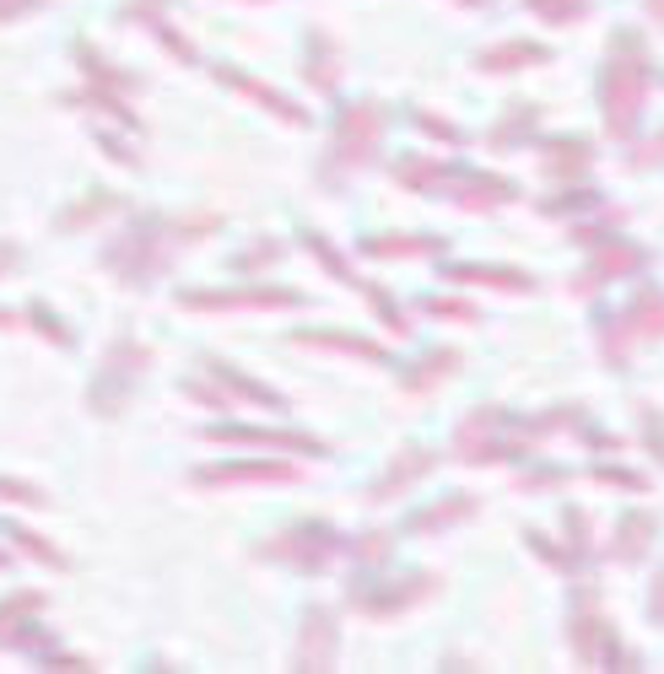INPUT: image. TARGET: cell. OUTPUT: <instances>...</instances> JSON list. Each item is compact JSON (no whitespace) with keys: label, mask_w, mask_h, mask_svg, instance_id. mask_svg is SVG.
Masks as SVG:
<instances>
[{"label":"cell","mask_w":664,"mask_h":674,"mask_svg":"<svg viewBox=\"0 0 664 674\" xmlns=\"http://www.w3.org/2000/svg\"><path fill=\"white\" fill-rule=\"evenodd\" d=\"M551 49L545 44H525V38H508L497 49H481L475 55V70H530V65H545Z\"/></svg>","instance_id":"26"},{"label":"cell","mask_w":664,"mask_h":674,"mask_svg":"<svg viewBox=\"0 0 664 674\" xmlns=\"http://www.w3.org/2000/svg\"><path fill=\"white\" fill-rule=\"evenodd\" d=\"M98 146H103V151H109V157H114V162H125V168H135V162H140V157H135L131 146H125V141H114V135H109V130H98Z\"/></svg>","instance_id":"48"},{"label":"cell","mask_w":664,"mask_h":674,"mask_svg":"<svg viewBox=\"0 0 664 674\" xmlns=\"http://www.w3.org/2000/svg\"><path fill=\"white\" fill-rule=\"evenodd\" d=\"M157 38H162V49H168V55H179V60H195V49H190V38H184V33H173V27H157Z\"/></svg>","instance_id":"49"},{"label":"cell","mask_w":664,"mask_h":674,"mask_svg":"<svg viewBox=\"0 0 664 674\" xmlns=\"http://www.w3.org/2000/svg\"><path fill=\"white\" fill-rule=\"evenodd\" d=\"M589 475H595L599 486H610V491H649V486H654L649 475H638V470H621V464H595Z\"/></svg>","instance_id":"35"},{"label":"cell","mask_w":664,"mask_h":674,"mask_svg":"<svg viewBox=\"0 0 664 674\" xmlns=\"http://www.w3.org/2000/svg\"><path fill=\"white\" fill-rule=\"evenodd\" d=\"M643 265H649V248H643V244H605V248L595 254V259H589V265H584V270L573 276V292H578V297H595L605 281L638 276Z\"/></svg>","instance_id":"11"},{"label":"cell","mask_w":664,"mask_h":674,"mask_svg":"<svg viewBox=\"0 0 664 674\" xmlns=\"http://www.w3.org/2000/svg\"><path fill=\"white\" fill-rule=\"evenodd\" d=\"M303 292L286 287H244V292H184V307L195 313H233V307H297Z\"/></svg>","instance_id":"13"},{"label":"cell","mask_w":664,"mask_h":674,"mask_svg":"<svg viewBox=\"0 0 664 674\" xmlns=\"http://www.w3.org/2000/svg\"><path fill=\"white\" fill-rule=\"evenodd\" d=\"M660 157H664V135H654L649 146H638V151H632V168H654Z\"/></svg>","instance_id":"50"},{"label":"cell","mask_w":664,"mask_h":674,"mask_svg":"<svg viewBox=\"0 0 664 674\" xmlns=\"http://www.w3.org/2000/svg\"><path fill=\"white\" fill-rule=\"evenodd\" d=\"M303 248H314V254H319V265H325L330 276H340V281H351V287H357V276H351V265H346V259H340V254H335V248L325 244L319 233H303Z\"/></svg>","instance_id":"38"},{"label":"cell","mask_w":664,"mask_h":674,"mask_svg":"<svg viewBox=\"0 0 664 674\" xmlns=\"http://www.w3.org/2000/svg\"><path fill=\"white\" fill-rule=\"evenodd\" d=\"M427 594H438V577H432V572H405L395 583H379L373 572H362V577L351 583V610L373 615V620H390V615L421 605Z\"/></svg>","instance_id":"7"},{"label":"cell","mask_w":664,"mask_h":674,"mask_svg":"<svg viewBox=\"0 0 664 674\" xmlns=\"http://www.w3.org/2000/svg\"><path fill=\"white\" fill-rule=\"evenodd\" d=\"M638 422H643V442H649L654 464H664V416L654 411V405H643V411H638Z\"/></svg>","instance_id":"40"},{"label":"cell","mask_w":664,"mask_h":674,"mask_svg":"<svg viewBox=\"0 0 664 674\" xmlns=\"http://www.w3.org/2000/svg\"><path fill=\"white\" fill-rule=\"evenodd\" d=\"M292 346H319V351H346V357H362V362H390L384 346H373L362 335H340V329H297Z\"/></svg>","instance_id":"22"},{"label":"cell","mask_w":664,"mask_h":674,"mask_svg":"<svg viewBox=\"0 0 664 674\" xmlns=\"http://www.w3.org/2000/svg\"><path fill=\"white\" fill-rule=\"evenodd\" d=\"M0 566H11V555H5V546H0Z\"/></svg>","instance_id":"55"},{"label":"cell","mask_w":664,"mask_h":674,"mask_svg":"<svg viewBox=\"0 0 664 674\" xmlns=\"http://www.w3.org/2000/svg\"><path fill=\"white\" fill-rule=\"evenodd\" d=\"M103 211H125V200H120L114 189H92L87 200H76V205L60 211V222H55V227H60V233H81V227H92Z\"/></svg>","instance_id":"30"},{"label":"cell","mask_w":664,"mask_h":674,"mask_svg":"<svg viewBox=\"0 0 664 674\" xmlns=\"http://www.w3.org/2000/svg\"><path fill=\"white\" fill-rule=\"evenodd\" d=\"M649 103V44L643 33H616L610 38V60L599 70V114L610 141H632L638 120Z\"/></svg>","instance_id":"2"},{"label":"cell","mask_w":664,"mask_h":674,"mask_svg":"<svg viewBox=\"0 0 664 674\" xmlns=\"http://www.w3.org/2000/svg\"><path fill=\"white\" fill-rule=\"evenodd\" d=\"M340 551H346V540L335 535L325 518L292 524V529H281L275 540H266V546H260V555H266V561H286V566H297V572H325Z\"/></svg>","instance_id":"6"},{"label":"cell","mask_w":664,"mask_h":674,"mask_svg":"<svg viewBox=\"0 0 664 674\" xmlns=\"http://www.w3.org/2000/svg\"><path fill=\"white\" fill-rule=\"evenodd\" d=\"M410 120L421 124V130H427V135H432V141H443V146H460V141H465V135H460V130H454V124H449V120H438V114H427V109H416V114H410Z\"/></svg>","instance_id":"45"},{"label":"cell","mask_w":664,"mask_h":674,"mask_svg":"<svg viewBox=\"0 0 664 674\" xmlns=\"http://www.w3.org/2000/svg\"><path fill=\"white\" fill-rule=\"evenodd\" d=\"M540 168L556 184H584V173L595 168V146L584 135H551L540 141Z\"/></svg>","instance_id":"12"},{"label":"cell","mask_w":664,"mask_h":674,"mask_svg":"<svg viewBox=\"0 0 664 674\" xmlns=\"http://www.w3.org/2000/svg\"><path fill=\"white\" fill-rule=\"evenodd\" d=\"M449 281H475V287H503V292H534L525 270H503V265H443Z\"/></svg>","instance_id":"28"},{"label":"cell","mask_w":664,"mask_h":674,"mask_svg":"<svg viewBox=\"0 0 664 674\" xmlns=\"http://www.w3.org/2000/svg\"><path fill=\"white\" fill-rule=\"evenodd\" d=\"M540 22H551V27H573V22H584L589 16V0H525Z\"/></svg>","instance_id":"32"},{"label":"cell","mask_w":664,"mask_h":674,"mask_svg":"<svg viewBox=\"0 0 664 674\" xmlns=\"http://www.w3.org/2000/svg\"><path fill=\"white\" fill-rule=\"evenodd\" d=\"M297 670H330L335 664V615L325 605L303 615V637H297Z\"/></svg>","instance_id":"17"},{"label":"cell","mask_w":664,"mask_h":674,"mask_svg":"<svg viewBox=\"0 0 664 674\" xmlns=\"http://www.w3.org/2000/svg\"><path fill=\"white\" fill-rule=\"evenodd\" d=\"M70 55H76V65L92 76L87 87H109V92H120V98L140 87V76H135V70H120V65H109L103 55H98V49H92V44H87V38H76V49H70Z\"/></svg>","instance_id":"23"},{"label":"cell","mask_w":664,"mask_h":674,"mask_svg":"<svg viewBox=\"0 0 664 674\" xmlns=\"http://www.w3.org/2000/svg\"><path fill=\"white\" fill-rule=\"evenodd\" d=\"M449 372H460V351H449V346H443V351H427L421 362H410L399 383H405V394H427V389H438Z\"/></svg>","instance_id":"29"},{"label":"cell","mask_w":664,"mask_h":674,"mask_svg":"<svg viewBox=\"0 0 664 674\" xmlns=\"http://www.w3.org/2000/svg\"><path fill=\"white\" fill-rule=\"evenodd\" d=\"M368 297H373V313H379V318H384V324H390L395 335H405V329H410V318H405V313H399V307H395V297H390V292H379V287H368Z\"/></svg>","instance_id":"42"},{"label":"cell","mask_w":664,"mask_h":674,"mask_svg":"<svg viewBox=\"0 0 664 674\" xmlns=\"http://www.w3.org/2000/svg\"><path fill=\"white\" fill-rule=\"evenodd\" d=\"M16 265H22V248H16V244H0V276H11Z\"/></svg>","instance_id":"53"},{"label":"cell","mask_w":664,"mask_h":674,"mask_svg":"<svg viewBox=\"0 0 664 674\" xmlns=\"http://www.w3.org/2000/svg\"><path fill=\"white\" fill-rule=\"evenodd\" d=\"M460 179V168H449V162H427V157H395V184L405 189H443Z\"/></svg>","instance_id":"27"},{"label":"cell","mask_w":664,"mask_h":674,"mask_svg":"<svg viewBox=\"0 0 664 674\" xmlns=\"http://www.w3.org/2000/svg\"><path fill=\"white\" fill-rule=\"evenodd\" d=\"M297 464L286 459H238V464H205L195 470V486H292Z\"/></svg>","instance_id":"10"},{"label":"cell","mask_w":664,"mask_h":674,"mask_svg":"<svg viewBox=\"0 0 664 674\" xmlns=\"http://www.w3.org/2000/svg\"><path fill=\"white\" fill-rule=\"evenodd\" d=\"M589 205H595V189H567V194H556V200H540L545 216H567V211H589Z\"/></svg>","instance_id":"39"},{"label":"cell","mask_w":664,"mask_h":674,"mask_svg":"<svg viewBox=\"0 0 664 674\" xmlns=\"http://www.w3.org/2000/svg\"><path fill=\"white\" fill-rule=\"evenodd\" d=\"M562 529H567V551L584 561V555H589V513L567 507V513H562Z\"/></svg>","instance_id":"37"},{"label":"cell","mask_w":664,"mask_h":674,"mask_svg":"<svg viewBox=\"0 0 664 674\" xmlns=\"http://www.w3.org/2000/svg\"><path fill=\"white\" fill-rule=\"evenodd\" d=\"M649 16H654V22H664V0H649Z\"/></svg>","instance_id":"54"},{"label":"cell","mask_w":664,"mask_h":674,"mask_svg":"<svg viewBox=\"0 0 664 674\" xmlns=\"http://www.w3.org/2000/svg\"><path fill=\"white\" fill-rule=\"evenodd\" d=\"M578 442H589V448H599V453H610V448H621V442H616V437H605V431H578Z\"/></svg>","instance_id":"51"},{"label":"cell","mask_w":664,"mask_h":674,"mask_svg":"<svg viewBox=\"0 0 664 674\" xmlns=\"http://www.w3.org/2000/svg\"><path fill=\"white\" fill-rule=\"evenodd\" d=\"M595 335H599L605 362H610V368H621L638 346H649V340H660L664 335V292L643 287L638 297H627V307H616V313H595Z\"/></svg>","instance_id":"3"},{"label":"cell","mask_w":664,"mask_h":674,"mask_svg":"<svg viewBox=\"0 0 664 674\" xmlns=\"http://www.w3.org/2000/svg\"><path fill=\"white\" fill-rule=\"evenodd\" d=\"M211 76L222 81V87H233V92H244V98H255V103H266L275 120L286 124H308V109H297L292 98H281V92H270L266 81H255L249 70H238V65H211Z\"/></svg>","instance_id":"16"},{"label":"cell","mask_w":664,"mask_h":674,"mask_svg":"<svg viewBox=\"0 0 664 674\" xmlns=\"http://www.w3.org/2000/svg\"><path fill=\"white\" fill-rule=\"evenodd\" d=\"M162 11H168V0H131V5L120 11V22H146V27H162Z\"/></svg>","instance_id":"43"},{"label":"cell","mask_w":664,"mask_h":674,"mask_svg":"<svg viewBox=\"0 0 664 674\" xmlns=\"http://www.w3.org/2000/svg\"><path fill=\"white\" fill-rule=\"evenodd\" d=\"M5 324H11V313H0V329H5Z\"/></svg>","instance_id":"56"},{"label":"cell","mask_w":664,"mask_h":674,"mask_svg":"<svg viewBox=\"0 0 664 674\" xmlns=\"http://www.w3.org/2000/svg\"><path fill=\"white\" fill-rule=\"evenodd\" d=\"M33 324H38V329H49V335H55V346H70V329L44 303H33Z\"/></svg>","instance_id":"47"},{"label":"cell","mask_w":664,"mask_h":674,"mask_svg":"<svg viewBox=\"0 0 664 674\" xmlns=\"http://www.w3.org/2000/svg\"><path fill=\"white\" fill-rule=\"evenodd\" d=\"M205 233H222V216H205V211H195V216H151V211H140L120 233V244L103 248V265L125 287H151L157 276H168L179 265V248L200 244Z\"/></svg>","instance_id":"1"},{"label":"cell","mask_w":664,"mask_h":674,"mask_svg":"<svg viewBox=\"0 0 664 674\" xmlns=\"http://www.w3.org/2000/svg\"><path fill=\"white\" fill-rule=\"evenodd\" d=\"M534 124H540V109H534V103H519V109H508V114L497 120V130H492L486 141H492V151H514V146L530 141Z\"/></svg>","instance_id":"31"},{"label":"cell","mask_w":664,"mask_h":674,"mask_svg":"<svg viewBox=\"0 0 664 674\" xmlns=\"http://www.w3.org/2000/svg\"><path fill=\"white\" fill-rule=\"evenodd\" d=\"M443 238H427V233H390V238H362V254L368 259H432V254H443Z\"/></svg>","instance_id":"25"},{"label":"cell","mask_w":664,"mask_h":674,"mask_svg":"<svg viewBox=\"0 0 664 674\" xmlns=\"http://www.w3.org/2000/svg\"><path fill=\"white\" fill-rule=\"evenodd\" d=\"M205 372L216 378V383H227L233 389V400H244V405H266V411H286V400L266 389V383H255V378H244V372L233 368V362H216V357H205Z\"/></svg>","instance_id":"24"},{"label":"cell","mask_w":664,"mask_h":674,"mask_svg":"<svg viewBox=\"0 0 664 674\" xmlns=\"http://www.w3.org/2000/svg\"><path fill=\"white\" fill-rule=\"evenodd\" d=\"M573 648H578V664H589V670H638V659L632 653H621V637H616V626L605 620L599 610V599H578V610H573Z\"/></svg>","instance_id":"9"},{"label":"cell","mask_w":664,"mask_h":674,"mask_svg":"<svg viewBox=\"0 0 664 674\" xmlns=\"http://www.w3.org/2000/svg\"><path fill=\"white\" fill-rule=\"evenodd\" d=\"M303 81L314 92H335V81H340V49L325 33H308V44H303Z\"/></svg>","instance_id":"21"},{"label":"cell","mask_w":664,"mask_h":674,"mask_svg":"<svg viewBox=\"0 0 664 674\" xmlns=\"http://www.w3.org/2000/svg\"><path fill=\"white\" fill-rule=\"evenodd\" d=\"M421 307H427L432 318H460V324H475V318H481V313L470 303H460V297H427Z\"/></svg>","instance_id":"41"},{"label":"cell","mask_w":664,"mask_h":674,"mask_svg":"<svg viewBox=\"0 0 664 674\" xmlns=\"http://www.w3.org/2000/svg\"><path fill=\"white\" fill-rule=\"evenodd\" d=\"M460 5H486V0H460Z\"/></svg>","instance_id":"57"},{"label":"cell","mask_w":664,"mask_h":674,"mask_svg":"<svg viewBox=\"0 0 664 674\" xmlns=\"http://www.w3.org/2000/svg\"><path fill=\"white\" fill-rule=\"evenodd\" d=\"M11 540H16V546H22V551L27 555H38V561H49V566H55V572H66L70 561L60 551H55V546H49V540H38V535H33V529H11Z\"/></svg>","instance_id":"36"},{"label":"cell","mask_w":664,"mask_h":674,"mask_svg":"<svg viewBox=\"0 0 664 674\" xmlns=\"http://www.w3.org/2000/svg\"><path fill=\"white\" fill-rule=\"evenodd\" d=\"M281 254H286V248L275 244V238H260V244H249L238 259H233V270H238V276H260V270H270Z\"/></svg>","instance_id":"33"},{"label":"cell","mask_w":664,"mask_h":674,"mask_svg":"<svg viewBox=\"0 0 664 674\" xmlns=\"http://www.w3.org/2000/svg\"><path fill=\"white\" fill-rule=\"evenodd\" d=\"M384 103H346L340 114H335V135H330V157H325V179H340V173H357L373 151H379V141H384Z\"/></svg>","instance_id":"5"},{"label":"cell","mask_w":664,"mask_h":674,"mask_svg":"<svg viewBox=\"0 0 664 674\" xmlns=\"http://www.w3.org/2000/svg\"><path fill=\"white\" fill-rule=\"evenodd\" d=\"M654 535H660V518L654 513H627L621 524H616V540H610V551L616 561H627V566H638L649 546H654Z\"/></svg>","instance_id":"20"},{"label":"cell","mask_w":664,"mask_h":674,"mask_svg":"<svg viewBox=\"0 0 664 674\" xmlns=\"http://www.w3.org/2000/svg\"><path fill=\"white\" fill-rule=\"evenodd\" d=\"M616 216H621V211H605V222H595V227H573V238H578V244H605V238L616 233Z\"/></svg>","instance_id":"46"},{"label":"cell","mask_w":664,"mask_h":674,"mask_svg":"<svg viewBox=\"0 0 664 674\" xmlns=\"http://www.w3.org/2000/svg\"><path fill=\"white\" fill-rule=\"evenodd\" d=\"M390 551H395V540H390L384 529H373V535H362V540L351 546V555H357V566H362V572H379V566L390 561Z\"/></svg>","instance_id":"34"},{"label":"cell","mask_w":664,"mask_h":674,"mask_svg":"<svg viewBox=\"0 0 664 674\" xmlns=\"http://www.w3.org/2000/svg\"><path fill=\"white\" fill-rule=\"evenodd\" d=\"M530 448V431L519 416H508L503 405H481L470 411L460 431H454V453L465 464H497V459H519Z\"/></svg>","instance_id":"4"},{"label":"cell","mask_w":664,"mask_h":674,"mask_svg":"<svg viewBox=\"0 0 664 674\" xmlns=\"http://www.w3.org/2000/svg\"><path fill=\"white\" fill-rule=\"evenodd\" d=\"M438 464V453L432 448H421V442H410V448H399L395 459H390V470H384V481H373V502H390V496H399L405 486H416L427 470Z\"/></svg>","instance_id":"18"},{"label":"cell","mask_w":664,"mask_h":674,"mask_svg":"<svg viewBox=\"0 0 664 674\" xmlns=\"http://www.w3.org/2000/svg\"><path fill=\"white\" fill-rule=\"evenodd\" d=\"M649 615H654V620L664 626V572L654 577V594H649Z\"/></svg>","instance_id":"52"},{"label":"cell","mask_w":664,"mask_h":674,"mask_svg":"<svg viewBox=\"0 0 664 674\" xmlns=\"http://www.w3.org/2000/svg\"><path fill=\"white\" fill-rule=\"evenodd\" d=\"M567 481H573L567 470L545 464V470H530V475H519V491H556V486H567Z\"/></svg>","instance_id":"44"},{"label":"cell","mask_w":664,"mask_h":674,"mask_svg":"<svg viewBox=\"0 0 664 674\" xmlns=\"http://www.w3.org/2000/svg\"><path fill=\"white\" fill-rule=\"evenodd\" d=\"M205 442H227V448H303L308 459H325V442L319 437H303V431H260V427H211L200 431Z\"/></svg>","instance_id":"14"},{"label":"cell","mask_w":664,"mask_h":674,"mask_svg":"<svg viewBox=\"0 0 664 674\" xmlns=\"http://www.w3.org/2000/svg\"><path fill=\"white\" fill-rule=\"evenodd\" d=\"M146 362H151V351H146L140 340H120V346L103 357L98 378H92V389H87V405H92L98 416H120V405L131 400L135 378L146 372Z\"/></svg>","instance_id":"8"},{"label":"cell","mask_w":664,"mask_h":674,"mask_svg":"<svg viewBox=\"0 0 664 674\" xmlns=\"http://www.w3.org/2000/svg\"><path fill=\"white\" fill-rule=\"evenodd\" d=\"M449 194H454V205H465V211H497V205H508V200H519V184L514 179H497V173H470V168H460V179L449 184Z\"/></svg>","instance_id":"15"},{"label":"cell","mask_w":664,"mask_h":674,"mask_svg":"<svg viewBox=\"0 0 664 674\" xmlns=\"http://www.w3.org/2000/svg\"><path fill=\"white\" fill-rule=\"evenodd\" d=\"M475 513H481V496L454 491V496H443V502H432V507L410 513L405 535H438V529H454V524H465V518H475Z\"/></svg>","instance_id":"19"}]
</instances>
